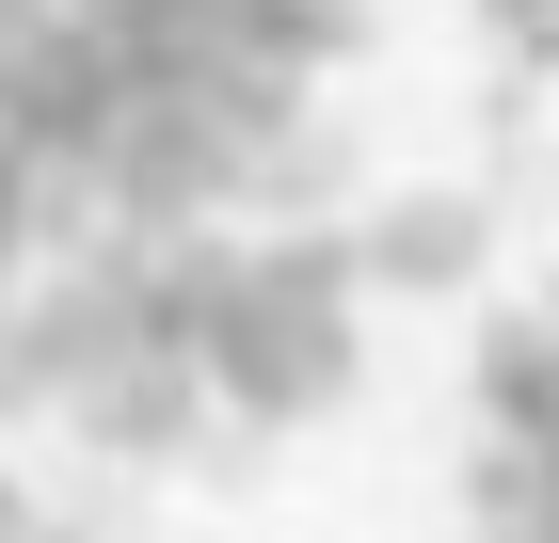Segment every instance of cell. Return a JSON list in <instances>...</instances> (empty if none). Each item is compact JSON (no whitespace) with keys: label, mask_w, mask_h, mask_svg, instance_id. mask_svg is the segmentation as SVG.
<instances>
[{"label":"cell","mask_w":559,"mask_h":543,"mask_svg":"<svg viewBox=\"0 0 559 543\" xmlns=\"http://www.w3.org/2000/svg\"><path fill=\"white\" fill-rule=\"evenodd\" d=\"M352 288H368V240H257L240 256V288L209 320V383L240 400L257 432H304L352 400Z\"/></svg>","instance_id":"cell-1"},{"label":"cell","mask_w":559,"mask_h":543,"mask_svg":"<svg viewBox=\"0 0 559 543\" xmlns=\"http://www.w3.org/2000/svg\"><path fill=\"white\" fill-rule=\"evenodd\" d=\"M129 96H144V48L112 33V0H48L33 33H16V64H0V128H16L33 161H64V176L112 161Z\"/></svg>","instance_id":"cell-2"},{"label":"cell","mask_w":559,"mask_h":543,"mask_svg":"<svg viewBox=\"0 0 559 543\" xmlns=\"http://www.w3.org/2000/svg\"><path fill=\"white\" fill-rule=\"evenodd\" d=\"M96 192H112L129 224H209L224 192H257V161H240V128H224L192 81H144L129 128H112V161H96Z\"/></svg>","instance_id":"cell-3"},{"label":"cell","mask_w":559,"mask_h":543,"mask_svg":"<svg viewBox=\"0 0 559 543\" xmlns=\"http://www.w3.org/2000/svg\"><path fill=\"white\" fill-rule=\"evenodd\" d=\"M129 352H144V320H129V256L48 272L33 320H0V416H33V400H64V416H81V400L129 368Z\"/></svg>","instance_id":"cell-4"},{"label":"cell","mask_w":559,"mask_h":543,"mask_svg":"<svg viewBox=\"0 0 559 543\" xmlns=\"http://www.w3.org/2000/svg\"><path fill=\"white\" fill-rule=\"evenodd\" d=\"M209 400H224L209 352H129V368L81 400V432H96V448H129V463H176V448H209Z\"/></svg>","instance_id":"cell-5"},{"label":"cell","mask_w":559,"mask_h":543,"mask_svg":"<svg viewBox=\"0 0 559 543\" xmlns=\"http://www.w3.org/2000/svg\"><path fill=\"white\" fill-rule=\"evenodd\" d=\"M479 192H400L384 224H368V288H400V304H431V288H464L479 272Z\"/></svg>","instance_id":"cell-6"},{"label":"cell","mask_w":559,"mask_h":543,"mask_svg":"<svg viewBox=\"0 0 559 543\" xmlns=\"http://www.w3.org/2000/svg\"><path fill=\"white\" fill-rule=\"evenodd\" d=\"M479 416L527 432V448H559V320H496L479 335Z\"/></svg>","instance_id":"cell-7"},{"label":"cell","mask_w":559,"mask_h":543,"mask_svg":"<svg viewBox=\"0 0 559 543\" xmlns=\"http://www.w3.org/2000/svg\"><path fill=\"white\" fill-rule=\"evenodd\" d=\"M479 543H559V448H527V432L479 448Z\"/></svg>","instance_id":"cell-8"},{"label":"cell","mask_w":559,"mask_h":543,"mask_svg":"<svg viewBox=\"0 0 559 543\" xmlns=\"http://www.w3.org/2000/svg\"><path fill=\"white\" fill-rule=\"evenodd\" d=\"M240 48L320 81V64H352V48H368V16H352V0H240Z\"/></svg>","instance_id":"cell-9"},{"label":"cell","mask_w":559,"mask_h":543,"mask_svg":"<svg viewBox=\"0 0 559 543\" xmlns=\"http://www.w3.org/2000/svg\"><path fill=\"white\" fill-rule=\"evenodd\" d=\"M479 16H496V48H512V64H559V0H479Z\"/></svg>","instance_id":"cell-10"},{"label":"cell","mask_w":559,"mask_h":543,"mask_svg":"<svg viewBox=\"0 0 559 543\" xmlns=\"http://www.w3.org/2000/svg\"><path fill=\"white\" fill-rule=\"evenodd\" d=\"M0 543H81V528H48V511L16 496V480H0Z\"/></svg>","instance_id":"cell-11"},{"label":"cell","mask_w":559,"mask_h":543,"mask_svg":"<svg viewBox=\"0 0 559 543\" xmlns=\"http://www.w3.org/2000/svg\"><path fill=\"white\" fill-rule=\"evenodd\" d=\"M33 16H48V0H0V64H16V33H33Z\"/></svg>","instance_id":"cell-12"},{"label":"cell","mask_w":559,"mask_h":543,"mask_svg":"<svg viewBox=\"0 0 559 543\" xmlns=\"http://www.w3.org/2000/svg\"><path fill=\"white\" fill-rule=\"evenodd\" d=\"M0 272H16V256H0ZM0 320H16V304H0Z\"/></svg>","instance_id":"cell-13"}]
</instances>
